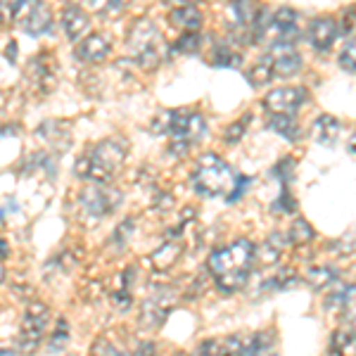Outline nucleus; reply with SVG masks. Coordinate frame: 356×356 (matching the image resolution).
Masks as SVG:
<instances>
[{
    "label": "nucleus",
    "mask_w": 356,
    "mask_h": 356,
    "mask_svg": "<svg viewBox=\"0 0 356 356\" xmlns=\"http://www.w3.org/2000/svg\"><path fill=\"white\" fill-rule=\"evenodd\" d=\"M19 24L31 36H41V33L50 31V26H53V13H50V8L45 3H24V10L19 15Z\"/></svg>",
    "instance_id": "nucleus-12"
},
{
    "label": "nucleus",
    "mask_w": 356,
    "mask_h": 356,
    "mask_svg": "<svg viewBox=\"0 0 356 356\" xmlns=\"http://www.w3.org/2000/svg\"><path fill=\"white\" fill-rule=\"evenodd\" d=\"M181 254H183L181 245L171 240V243H164L162 247H157V250L152 252L150 261H152V266L157 268V271H169V268L178 261V257H181Z\"/></svg>",
    "instance_id": "nucleus-23"
},
{
    "label": "nucleus",
    "mask_w": 356,
    "mask_h": 356,
    "mask_svg": "<svg viewBox=\"0 0 356 356\" xmlns=\"http://www.w3.org/2000/svg\"><path fill=\"white\" fill-rule=\"evenodd\" d=\"M112 302L117 309H129L134 297H131V290H124V288H114L112 290Z\"/></svg>",
    "instance_id": "nucleus-36"
},
{
    "label": "nucleus",
    "mask_w": 356,
    "mask_h": 356,
    "mask_svg": "<svg viewBox=\"0 0 356 356\" xmlns=\"http://www.w3.org/2000/svg\"><path fill=\"white\" fill-rule=\"evenodd\" d=\"M252 124V114H245V117H240L238 122H233L231 126L226 129V134H223V140L228 143V145H233V143H238L240 138L247 134V126Z\"/></svg>",
    "instance_id": "nucleus-30"
},
{
    "label": "nucleus",
    "mask_w": 356,
    "mask_h": 356,
    "mask_svg": "<svg viewBox=\"0 0 356 356\" xmlns=\"http://www.w3.org/2000/svg\"><path fill=\"white\" fill-rule=\"evenodd\" d=\"M131 356H157V349H154L152 342H140L134 352H131Z\"/></svg>",
    "instance_id": "nucleus-41"
},
{
    "label": "nucleus",
    "mask_w": 356,
    "mask_h": 356,
    "mask_svg": "<svg viewBox=\"0 0 356 356\" xmlns=\"http://www.w3.org/2000/svg\"><path fill=\"white\" fill-rule=\"evenodd\" d=\"M62 26H65L69 41L81 43V38L90 31V17L79 5H67L65 13H62Z\"/></svg>",
    "instance_id": "nucleus-16"
},
{
    "label": "nucleus",
    "mask_w": 356,
    "mask_h": 356,
    "mask_svg": "<svg viewBox=\"0 0 356 356\" xmlns=\"http://www.w3.org/2000/svg\"><path fill=\"white\" fill-rule=\"evenodd\" d=\"M124 162L126 143L119 140V138H107V140H100L97 145H93L88 152L79 157L76 174L97 183V186H105V183H110L119 174Z\"/></svg>",
    "instance_id": "nucleus-2"
},
{
    "label": "nucleus",
    "mask_w": 356,
    "mask_h": 356,
    "mask_svg": "<svg viewBox=\"0 0 356 356\" xmlns=\"http://www.w3.org/2000/svg\"><path fill=\"white\" fill-rule=\"evenodd\" d=\"M207 119L200 112H174L169 131V150L176 157H183L195 143L207 136Z\"/></svg>",
    "instance_id": "nucleus-5"
},
{
    "label": "nucleus",
    "mask_w": 356,
    "mask_h": 356,
    "mask_svg": "<svg viewBox=\"0 0 356 356\" xmlns=\"http://www.w3.org/2000/svg\"><path fill=\"white\" fill-rule=\"evenodd\" d=\"M126 48L134 57L136 65L143 69H154L164 62L166 45L162 38V31L157 29L152 19H138L126 33Z\"/></svg>",
    "instance_id": "nucleus-3"
},
{
    "label": "nucleus",
    "mask_w": 356,
    "mask_h": 356,
    "mask_svg": "<svg viewBox=\"0 0 356 356\" xmlns=\"http://www.w3.org/2000/svg\"><path fill=\"white\" fill-rule=\"evenodd\" d=\"M330 356H356V330L340 328L330 337Z\"/></svg>",
    "instance_id": "nucleus-21"
},
{
    "label": "nucleus",
    "mask_w": 356,
    "mask_h": 356,
    "mask_svg": "<svg viewBox=\"0 0 356 356\" xmlns=\"http://www.w3.org/2000/svg\"><path fill=\"white\" fill-rule=\"evenodd\" d=\"M342 323L347 325V328H354V330H356V302H352L349 307H344V312H342Z\"/></svg>",
    "instance_id": "nucleus-40"
},
{
    "label": "nucleus",
    "mask_w": 356,
    "mask_h": 356,
    "mask_svg": "<svg viewBox=\"0 0 356 356\" xmlns=\"http://www.w3.org/2000/svg\"><path fill=\"white\" fill-rule=\"evenodd\" d=\"M268 129L275 131L278 136H283L285 140H290V143L302 138V129L292 114H273V117L268 119Z\"/></svg>",
    "instance_id": "nucleus-22"
},
{
    "label": "nucleus",
    "mask_w": 356,
    "mask_h": 356,
    "mask_svg": "<svg viewBox=\"0 0 356 356\" xmlns=\"http://www.w3.org/2000/svg\"><path fill=\"white\" fill-rule=\"evenodd\" d=\"M67 340H69V325H67L65 318H60V321H57V325H55L53 337H50V349H53V352H57V349L65 347Z\"/></svg>",
    "instance_id": "nucleus-32"
},
{
    "label": "nucleus",
    "mask_w": 356,
    "mask_h": 356,
    "mask_svg": "<svg viewBox=\"0 0 356 356\" xmlns=\"http://www.w3.org/2000/svg\"><path fill=\"white\" fill-rule=\"evenodd\" d=\"M90 356H131L122 352L119 347H114L112 342H105V340H97L93 344V349H90Z\"/></svg>",
    "instance_id": "nucleus-33"
},
{
    "label": "nucleus",
    "mask_w": 356,
    "mask_h": 356,
    "mask_svg": "<svg viewBox=\"0 0 356 356\" xmlns=\"http://www.w3.org/2000/svg\"><path fill=\"white\" fill-rule=\"evenodd\" d=\"M50 60H55V57L50 55H38L31 60V65H29V79H31V83L36 86L41 93H50V90L55 88V65Z\"/></svg>",
    "instance_id": "nucleus-14"
},
{
    "label": "nucleus",
    "mask_w": 356,
    "mask_h": 356,
    "mask_svg": "<svg viewBox=\"0 0 356 356\" xmlns=\"http://www.w3.org/2000/svg\"><path fill=\"white\" fill-rule=\"evenodd\" d=\"M285 245H288V235L273 231L259 247H254V264H259V266H275L280 261V257H283Z\"/></svg>",
    "instance_id": "nucleus-15"
},
{
    "label": "nucleus",
    "mask_w": 356,
    "mask_h": 356,
    "mask_svg": "<svg viewBox=\"0 0 356 356\" xmlns=\"http://www.w3.org/2000/svg\"><path fill=\"white\" fill-rule=\"evenodd\" d=\"M131 233H134V219H129V221H124L122 226L114 231V240H117L119 245H126V240L131 238Z\"/></svg>",
    "instance_id": "nucleus-37"
},
{
    "label": "nucleus",
    "mask_w": 356,
    "mask_h": 356,
    "mask_svg": "<svg viewBox=\"0 0 356 356\" xmlns=\"http://www.w3.org/2000/svg\"><path fill=\"white\" fill-rule=\"evenodd\" d=\"M0 356H17V352L13 347H3V349H0Z\"/></svg>",
    "instance_id": "nucleus-44"
},
{
    "label": "nucleus",
    "mask_w": 356,
    "mask_h": 356,
    "mask_svg": "<svg viewBox=\"0 0 356 356\" xmlns=\"http://www.w3.org/2000/svg\"><path fill=\"white\" fill-rule=\"evenodd\" d=\"M245 354H247V344L243 340V335L223 337V342H219V352H216V356H245Z\"/></svg>",
    "instance_id": "nucleus-29"
},
{
    "label": "nucleus",
    "mask_w": 356,
    "mask_h": 356,
    "mask_svg": "<svg viewBox=\"0 0 356 356\" xmlns=\"http://www.w3.org/2000/svg\"><path fill=\"white\" fill-rule=\"evenodd\" d=\"M349 152L356 154V136L352 138V140H349Z\"/></svg>",
    "instance_id": "nucleus-45"
},
{
    "label": "nucleus",
    "mask_w": 356,
    "mask_h": 356,
    "mask_svg": "<svg viewBox=\"0 0 356 356\" xmlns=\"http://www.w3.org/2000/svg\"><path fill=\"white\" fill-rule=\"evenodd\" d=\"M354 297H356V285L340 283V280H337V283L332 285L330 295L325 297V309H344L354 302Z\"/></svg>",
    "instance_id": "nucleus-24"
},
{
    "label": "nucleus",
    "mask_w": 356,
    "mask_h": 356,
    "mask_svg": "<svg viewBox=\"0 0 356 356\" xmlns=\"http://www.w3.org/2000/svg\"><path fill=\"white\" fill-rule=\"evenodd\" d=\"M337 280H340V273H337L332 266H312L307 271V283L312 285L314 290L332 288Z\"/></svg>",
    "instance_id": "nucleus-25"
},
{
    "label": "nucleus",
    "mask_w": 356,
    "mask_h": 356,
    "mask_svg": "<svg viewBox=\"0 0 356 356\" xmlns=\"http://www.w3.org/2000/svg\"><path fill=\"white\" fill-rule=\"evenodd\" d=\"M273 209H280L278 214H292V211L297 209V202L292 200V195L288 191H283V193H280V197H278V202L273 204Z\"/></svg>",
    "instance_id": "nucleus-35"
},
{
    "label": "nucleus",
    "mask_w": 356,
    "mask_h": 356,
    "mask_svg": "<svg viewBox=\"0 0 356 356\" xmlns=\"http://www.w3.org/2000/svg\"><path fill=\"white\" fill-rule=\"evenodd\" d=\"M211 62L216 67H240L243 65V55L238 50H233L228 43H219L211 53Z\"/></svg>",
    "instance_id": "nucleus-28"
},
{
    "label": "nucleus",
    "mask_w": 356,
    "mask_h": 356,
    "mask_svg": "<svg viewBox=\"0 0 356 356\" xmlns=\"http://www.w3.org/2000/svg\"><path fill=\"white\" fill-rule=\"evenodd\" d=\"M3 280H5V268L0 266V283H3Z\"/></svg>",
    "instance_id": "nucleus-46"
},
{
    "label": "nucleus",
    "mask_w": 356,
    "mask_h": 356,
    "mask_svg": "<svg viewBox=\"0 0 356 356\" xmlns=\"http://www.w3.org/2000/svg\"><path fill=\"white\" fill-rule=\"evenodd\" d=\"M171 307H174V292L169 288H154L152 295L143 302V309H140V325L143 328H159V325L166 321L169 316Z\"/></svg>",
    "instance_id": "nucleus-10"
},
{
    "label": "nucleus",
    "mask_w": 356,
    "mask_h": 356,
    "mask_svg": "<svg viewBox=\"0 0 356 356\" xmlns=\"http://www.w3.org/2000/svg\"><path fill=\"white\" fill-rule=\"evenodd\" d=\"M337 33H340V22H337L335 17H328V15L316 17V19L307 29L309 43H312V48L321 50V53H325V50L332 48Z\"/></svg>",
    "instance_id": "nucleus-11"
},
{
    "label": "nucleus",
    "mask_w": 356,
    "mask_h": 356,
    "mask_svg": "<svg viewBox=\"0 0 356 356\" xmlns=\"http://www.w3.org/2000/svg\"><path fill=\"white\" fill-rule=\"evenodd\" d=\"M250 81H252V86H264V83H268L271 79L275 76L273 74V60H271V55H264V57H259L257 60V65L250 69Z\"/></svg>",
    "instance_id": "nucleus-27"
},
{
    "label": "nucleus",
    "mask_w": 356,
    "mask_h": 356,
    "mask_svg": "<svg viewBox=\"0 0 356 356\" xmlns=\"http://www.w3.org/2000/svg\"><path fill=\"white\" fill-rule=\"evenodd\" d=\"M340 131L342 124L335 117H330V114H321L314 122V138L321 145H335L337 138H340Z\"/></svg>",
    "instance_id": "nucleus-20"
},
{
    "label": "nucleus",
    "mask_w": 356,
    "mask_h": 356,
    "mask_svg": "<svg viewBox=\"0 0 356 356\" xmlns=\"http://www.w3.org/2000/svg\"><path fill=\"white\" fill-rule=\"evenodd\" d=\"M45 321H48V307L43 302H33L29 304L24 318H22V325H19V352L24 354H31L36 352L38 342L43 337V328H45Z\"/></svg>",
    "instance_id": "nucleus-7"
},
{
    "label": "nucleus",
    "mask_w": 356,
    "mask_h": 356,
    "mask_svg": "<svg viewBox=\"0 0 356 356\" xmlns=\"http://www.w3.org/2000/svg\"><path fill=\"white\" fill-rule=\"evenodd\" d=\"M264 38H268V41H273V43L295 45L297 38H300V15H297V10H292V8L275 10L271 15V19H268Z\"/></svg>",
    "instance_id": "nucleus-8"
},
{
    "label": "nucleus",
    "mask_w": 356,
    "mask_h": 356,
    "mask_svg": "<svg viewBox=\"0 0 356 356\" xmlns=\"http://www.w3.org/2000/svg\"><path fill=\"white\" fill-rule=\"evenodd\" d=\"M268 55H271V60H273L275 76H292V74H297L302 69V55L295 50V45L273 43Z\"/></svg>",
    "instance_id": "nucleus-13"
},
{
    "label": "nucleus",
    "mask_w": 356,
    "mask_h": 356,
    "mask_svg": "<svg viewBox=\"0 0 356 356\" xmlns=\"http://www.w3.org/2000/svg\"><path fill=\"white\" fill-rule=\"evenodd\" d=\"M216 352H219V342L204 340V342L197 344V349H195L193 356H216Z\"/></svg>",
    "instance_id": "nucleus-39"
},
{
    "label": "nucleus",
    "mask_w": 356,
    "mask_h": 356,
    "mask_svg": "<svg viewBox=\"0 0 356 356\" xmlns=\"http://www.w3.org/2000/svg\"><path fill=\"white\" fill-rule=\"evenodd\" d=\"M5 55H8V60H10V62H15V57H17V43H15V41L8 45V50H5Z\"/></svg>",
    "instance_id": "nucleus-42"
},
{
    "label": "nucleus",
    "mask_w": 356,
    "mask_h": 356,
    "mask_svg": "<svg viewBox=\"0 0 356 356\" xmlns=\"http://www.w3.org/2000/svg\"><path fill=\"white\" fill-rule=\"evenodd\" d=\"M340 65L349 72H356V38H352L347 45L342 48V55H340Z\"/></svg>",
    "instance_id": "nucleus-34"
},
{
    "label": "nucleus",
    "mask_w": 356,
    "mask_h": 356,
    "mask_svg": "<svg viewBox=\"0 0 356 356\" xmlns=\"http://www.w3.org/2000/svg\"><path fill=\"white\" fill-rule=\"evenodd\" d=\"M200 48H202V36H200V33H183L176 43V50H181V53H186V55L197 53Z\"/></svg>",
    "instance_id": "nucleus-31"
},
{
    "label": "nucleus",
    "mask_w": 356,
    "mask_h": 356,
    "mask_svg": "<svg viewBox=\"0 0 356 356\" xmlns=\"http://www.w3.org/2000/svg\"><path fill=\"white\" fill-rule=\"evenodd\" d=\"M36 136L41 138L43 143L53 145L55 150H65L69 143H72V138H69V126L65 122H45L38 126Z\"/></svg>",
    "instance_id": "nucleus-18"
},
{
    "label": "nucleus",
    "mask_w": 356,
    "mask_h": 356,
    "mask_svg": "<svg viewBox=\"0 0 356 356\" xmlns=\"http://www.w3.org/2000/svg\"><path fill=\"white\" fill-rule=\"evenodd\" d=\"M79 202H81V209L93 219H100L105 214H112L119 204H122V193L117 188L110 186H93L83 188L81 195H79Z\"/></svg>",
    "instance_id": "nucleus-6"
},
{
    "label": "nucleus",
    "mask_w": 356,
    "mask_h": 356,
    "mask_svg": "<svg viewBox=\"0 0 356 356\" xmlns=\"http://www.w3.org/2000/svg\"><path fill=\"white\" fill-rule=\"evenodd\" d=\"M309 100V90L304 86H280L268 90L264 97V107L271 114H295Z\"/></svg>",
    "instance_id": "nucleus-9"
},
{
    "label": "nucleus",
    "mask_w": 356,
    "mask_h": 356,
    "mask_svg": "<svg viewBox=\"0 0 356 356\" xmlns=\"http://www.w3.org/2000/svg\"><path fill=\"white\" fill-rule=\"evenodd\" d=\"M171 24L183 29L186 33H197L200 24H202V13L195 5H178L169 13Z\"/></svg>",
    "instance_id": "nucleus-19"
},
{
    "label": "nucleus",
    "mask_w": 356,
    "mask_h": 356,
    "mask_svg": "<svg viewBox=\"0 0 356 356\" xmlns=\"http://www.w3.org/2000/svg\"><path fill=\"white\" fill-rule=\"evenodd\" d=\"M235 181H238V176L233 174V169L214 152H204L193 171L195 191L200 195H207V197L228 195L235 188Z\"/></svg>",
    "instance_id": "nucleus-4"
},
{
    "label": "nucleus",
    "mask_w": 356,
    "mask_h": 356,
    "mask_svg": "<svg viewBox=\"0 0 356 356\" xmlns=\"http://www.w3.org/2000/svg\"><path fill=\"white\" fill-rule=\"evenodd\" d=\"M252 266H254V245L247 238H238L231 245L214 250L207 261L209 273L214 275L219 290L226 295L245 288Z\"/></svg>",
    "instance_id": "nucleus-1"
},
{
    "label": "nucleus",
    "mask_w": 356,
    "mask_h": 356,
    "mask_svg": "<svg viewBox=\"0 0 356 356\" xmlns=\"http://www.w3.org/2000/svg\"><path fill=\"white\" fill-rule=\"evenodd\" d=\"M332 250L330 252H335V254H352V250H354V243H352V238H349V235H344V238H340L337 240V243H332L330 245Z\"/></svg>",
    "instance_id": "nucleus-38"
},
{
    "label": "nucleus",
    "mask_w": 356,
    "mask_h": 356,
    "mask_svg": "<svg viewBox=\"0 0 356 356\" xmlns=\"http://www.w3.org/2000/svg\"><path fill=\"white\" fill-rule=\"evenodd\" d=\"M314 238H316L314 226L307 219H302V216H300V219L292 221V226H290V231H288V243L297 245V247H304V245L312 243Z\"/></svg>",
    "instance_id": "nucleus-26"
},
{
    "label": "nucleus",
    "mask_w": 356,
    "mask_h": 356,
    "mask_svg": "<svg viewBox=\"0 0 356 356\" xmlns=\"http://www.w3.org/2000/svg\"><path fill=\"white\" fill-rule=\"evenodd\" d=\"M112 50V43L105 33H88L81 43L76 45V57L81 62H102Z\"/></svg>",
    "instance_id": "nucleus-17"
},
{
    "label": "nucleus",
    "mask_w": 356,
    "mask_h": 356,
    "mask_svg": "<svg viewBox=\"0 0 356 356\" xmlns=\"http://www.w3.org/2000/svg\"><path fill=\"white\" fill-rule=\"evenodd\" d=\"M10 254V250H8V240H0V259H5V257Z\"/></svg>",
    "instance_id": "nucleus-43"
}]
</instances>
